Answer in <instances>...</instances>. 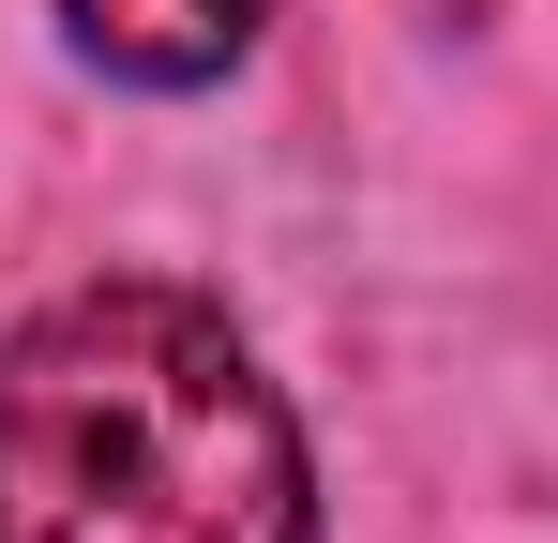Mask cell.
<instances>
[{
    "instance_id": "7a4b0ae2",
    "label": "cell",
    "mask_w": 558,
    "mask_h": 543,
    "mask_svg": "<svg viewBox=\"0 0 558 543\" xmlns=\"http://www.w3.org/2000/svg\"><path fill=\"white\" fill-rule=\"evenodd\" d=\"M257 15L272 0H61V31L92 46L106 76H136V90H211L257 46Z\"/></svg>"
},
{
    "instance_id": "6da1fadb",
    "label": "cell",
    "mask_w": 558,
    "mask_h": 543,
    "mask_svg": "<svg viewBox=\"0 0 558 543\" xmlns=\"http://www.w3.org/2000/svg\"><path fill=\"white\" fill-rule=\"evenodd\" d=\"M0 543H317V468L257 348L121 272L0 348Z\"/></svg>"
}]
</instances>
